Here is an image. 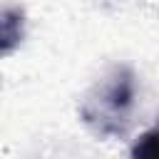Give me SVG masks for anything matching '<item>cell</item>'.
<instances>
[{
	"label": "cell",
	"mask_w": 159,
	"mask_h": 159,
	"mask_svg": "<svg viewBox=\"0 0 159 159\" xmlns=\"http://www.w3.org/2000/svg\"><path fill=\"white\" fill-rule=\"evenodd\" d=\"M132 157H142V159H157L159 157V122L152 127V129H147L137 142H134V147H132Z\"/></svg>",
	"instance_id": "obj_3"
},
{
	"label": "cell",
	"mask_w": 159,
	"mask_h": 159,
	"mask_svg": "<svg viewBox=\"0 0 159 159\" xmlns=\"http://www.w3.org/2000/svg\"><path fill=\"white\" fill-rule=\"evenodd\" d=\"M0 32H2V55H10L12 47L22 42V35H25V17H22L20 7H5L2 10Z\"/></svg>",
	"instance_id": "obj_2"
},
{
	"label": "cell",
	"mask_w": 159,
	"mask_h": 159,
	"mask_svg": "<svg viewBox=\"0 0 159 159\" xmlns=\"http://www.w3.org/2000/svg\"><path fill=\"white\" fill-rule=\"evenodd\" d=\"M134 94H137L134 72L127 65H117L87 92V97L80 104V117L97 137H119L129 124Z\"/></svg>",
	"instance_id": "obj_1"
}]
</instances>
